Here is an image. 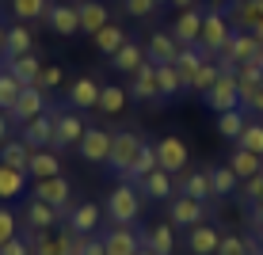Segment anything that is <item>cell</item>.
<instances>
[{
  "mask_svg": "<svg viewBox=\"0 0 263 255\" xmlns=\"http://www.w3.org/2000/svg\"><path fill=\"white\" fill-rule=\"evenodd\" d=\"M233 19H229V12H217V8H210V12L202 15V34H198V42L195 46L206 53L210 61H217V53H221V46L233 38Z\"/></svg>",
  "mask_w": 263,
  "mask_h": 255,
  "instance_id": "1",
  "label": "cell"
},
{
  "mask_svg": "<svg viewBox=\"0 0 263 255\" xmlns=\"http://www.w3.org/2000/svg\"><path fill=\"white\" fill-rule=\"evenodd\" d=\"M103 213L111 217L115 225H134L138 221V213H141V190L126 179V183H119L107 194V206H103Z\"/></svg>",
  "mask_w": 263,
  "mask_h": 255,
  "instance_id": "2",
  "label": "cell"
},
{
  "mask_svg": "<svg viewBox=\"0 0 263 255\" xmlns=\"http://www.w3.org/2000/svg\"><path fill=\"white\" fill-rule=\"evenodd\" d=\"M141 145L145 138H138L134 130H119L115 133V141H111V156H107V168L115 171V175H130V168H134V160H138V152H141Z\"/></svg>",
  "mask_w": 263,
  "mask_h": 255,
  "instance_id": "3",
  "label": "cell"
},
{
  "mask_svg": "<svg viewBox=\"0 0 263 255\" xmlns=\"http://www.w3.org/2000/svg\"><path fill=\"white\" fill-rule=\"evenodd\" d=\"M259 50H263V42H259L252 31H233V38L221 46V53H217V65H221L225 72H233V69L240 65V61L256 57Z\"/></svg>",
  "mask_w": 263,
  "mask_h": 255,
  "instance_id": "4",
  "label": "cell"
},
{
  "mask_svg": "<svg viewBox=\"0 0 263 255\" xmlns=\"http://www.w3.org/2000/svg\"><path fill=\"white\" fill-rule=\"evenodd\" d=\"M202 99H206V107H210L214 114L237 111V107H240V80H237V72H225V69H221L217 84H214V88H210V92H206Z\"/></svg>",
  "mask_w": 263,
  "mask_h": 255,
  "instance_id": "5",
  "label": "cell"
},
{
  "mask_svg": "<svg viewBox=\"0 0 263 255\" xmlns=\"http://www.w3.org/2000/svg\"><path fill=\"white\" fill-rule=\"evenodd\" d=\"M31 194L34 198H42V202H50L53 209H61V217H69L72 209V187H69V179L65 175H53V179H39V183L31 187Z\"/></svg>",
  "mask_w": 263,
  "mask_h": 255,
  "instance_id": "6",
  "label": "cell"
},
{
  "mask_svg": "<svg viewBox=\"0 0 263 255\" xmlns=\"http://www.w3.org/2000/svg\"><path fill=\"white\" fill-rule=\"evenodd\" d=\"M84 130H88V126L84 122H80V114L77 111H72V107H69V111H53V149H77V145H80V138H84Z\"/></svg>",
  "mask_w": 263,
  "mask_h": 255,
  "instance_id": "7",
  "label": "cell"
},
{
  "mask_svg": "<svg viewBox=\"0 0 263 255\" xmlns=\"http://www.w3.org/2000/svg\"><path fill=\"white\" fill-rule=\"evenodd\" d=\"M31 255H72V244H77V232L72 229H42V232H31Z\"/></svg>",
  "mask_w": 263,
  "mask_h": 255,
  "instance_id": "8",
  "label": "cell"
},
{
  "mask_svg": "<svg viewBox=\"0 0 263 255\" xmlns=\"http://www.w3.org/2000/svg\"><path fill=\"white\" fill-rule=\"evenodd\" d=\"M111 141H115V133H107L103 126H88L84 130V138H80V160H88V164H107V156H111Z\"/></svg>",
  "mask_w": 263,
  "mask_h": 255,
  "instance_id": "9",
  "label": "cell"
},
{
  "mask_svg": "<svg viewBox=\"0 0 263 255\" xmlns=\"http://www.w3.org/2000/svg\"><path fill=\"white\" fill-rule=\"evenodd\" d=\"M168 217H172V225H179V229H195V225L206 221V202L176 194V198H168Z\"/></svg>",
  "mask_w": 263,
  "mask_h": 255,
  "instance_id": "10",
  "label": "cell"
},
{
  "mask_svg": "<svg viewBox=\"0 0 263 255\" xmlns=\"http://www.w3.org/2000/svg\"><path fill=\"white\" fill-rule=\"evenodd\" d=\"M130 99H138V103H149V99H160V84H157V65H153L149 57L141 61L138 69L130 72Z\"/></svg>",
  "mask_w": 263,
  "mask_h": 255,
  "instance_id": "11",
  "label": "cell"
},
{
  "mask_svg": "<svg viewBox=\"0 0 263 255\" xmlns=\"http://www.w3.org/2000/svg\"><path fill=\"white\" fill-rule=\"evenodd\" d=\"M42 111H46V92L31 84V88L20 92V99H15V107L8 111V118H12L15 126H23V122H31V118H39Z\"/></svg>",
  "mask_w": 263,
  "mask_h": 255,
  "instance_id": "12",
  "label": "cell"
},
{
  "mask_svg": "<svg viewBox=\"0 0 263 255\" xmlns=\"http://www.w3.org/2000/svg\"><path fill=\"white\" fill-rule=\"evenodd\" d=\"M42 23H46L53 34L69 38V34L80 31V12H77V4H50L46 15H42Z\"/></svg>",
  "mask_w": 263,
  "mask_h": 255,
  "instance_id": "13",
  "label": "cell"
},
{
  "mask_svg": "<svg viewBox=\"0 0 263 255\" xmlns=\"http://www.w3.org/2000/svg\"><path fill=\"white\" fill-rule=\"evenodd\" d=\"M157 156H160V168L172 171V175H179V171L187 168V160H191V152H187V145L179 138H172V133H164V138L157 141Z\"/></svg>",
  "mask_w": 263,
  "mask_h": 255,
  "instance_id": "14",
  "label": "cell"
},
{
  "mask_svg": "<svg viewBox=\"0 0 263 255\" xmlns=\"http://www.w3.org/2000/svg\"><path fill=\"white\" fill-rule=\"evenodd\" d=\"M145 57L153 61V65H176L179 57V42L172 31H157L149 34V42H145Z\"/></svg>",
  "mask_w": 263,
  "mask_h": 255,
  "instance_id": "15",
  "label": "cell"
},
{
  "mask_svg": "<svg viewBox=\"0 0 263 255\" xmlns=\"http://www.w3.org/2000/svg\"><path fill=\"white\" fill-rule=\"evenodd\" d=\"M20 138L31 145V149H53V111H42L39 118L23 122Z\"/></svg>",
  "mask_w": 263,
  "mask_h": 255,
  "instance_id": "16",
  "label": "cell"
},
{
  "mask_svg": "<svg viewBox=\"0 0 263 255\" xmlns=\"http://www.w3.org/2000/svg\"><path fill=\"white\" fill-rule=\"evenodd\" d=\"M23 221L31 225L34 232H42V229H53V225L61 221V209H53L50 202H42V198L27 194V202H23Z\"/></svg>",
  "mask_w": 263,
  "mask_h": 255,
  "instance_id": "17",
  "label": "cell"
},
{
  "mask_svg": "<svg viewBox=\"0 0 263 255\" xmlns=\"http://www.w3.org/2000/svg\"><path fill=\"white\" fill-rule=\"evenodd\" d=\"M103 244H107V255H138L141 251V236L134 232V225H115L103 236Z\"/></svg>",
  "mask_w": 263,
  "mask_h": 255,
  "instance_id": "18",
  "label": "cell"
},
{
  "mask_svg": "<svg viewBox=\"0 0 263 255\" xmlns=\"http://www.w3.org/2000/svg\"><path fill=\"white\" fill-rule=\"evenodd\" d=\"M134 187H141V198H149V202H168L172 190H176V183H172V171H164V168L149 171V175H145L141 183H134Z\"/></svg>",
  "mask_w": 263,
  "mask_h": 255,
  "instance_id": "19",
  "label": "cell"
},
{
  "mask_svg": "<svg viewBox=\"0 0 263 255\" xmlns=\"http://www.w3.org/2000/svg\"><path fill=\"white\" fill-rule=\"evenodd\" d=\"M77 12H80V34H96L111 23V12H107L103 0H80Z\"/></svg>",
  "mask_w": 263,
  "mask_h": 255,
  "instance_id": "20",
  "label": "cell"
},
{
  "mask_svg": "<svg viewBox=\"0 0 263 255\" xmlns=\"http://www.w3.org/2000/svg\"><path fill=\"white\" fill-rule=\"evenodd\" d=\"M187 248H191V255H217L221 232L202 221V225H195V229H187Z\"/></svg>",
  "mask_w": 263,
  "mask_h": 255,
  "instance_id": "21",
  "label": "cell"
},
{
  "mask_svg": "<svg viewBox=\"0 0 263 255\" xmlns=\"http://www.w3.org/2000/svg\"><path fill=\"white\" fill-rule=\"evenodd\" d=\"M99 221H103V209H99L96 202H80V206L69 213V229L77 232V236H96Z\"/></svg>",
  "mask_w": 263,
  "mask_h": 255,
  "instance_id": "22",
  "label": "cell"
},
{
  "mask_svg": "<svg viewBox=\"0 0 263 255\" xmlns=\"http://www.w3.org/2000/svg\"><path fill=\"white\" fill-rule=\"evenodd\" d=\"M172 34H176L179 46H195L198 34H202V12H195V8L179 12V15H176V23H172Z\"/></svg>",
  "mask_w": 263,
  "mask_h": 255,
  "instance_id": "23",
  "label": "cell"
},
{
  "mask_svg": "<svg viewBox=\"0 0 263 255\" xmlns=\"http://www.w3.org/2000/svg\"><path fill=\"white\" fill-rule=\"evenodd\" d=\"M99 88H103V84H96L92 76H77L69 84V107H77V111H92V107L99 103Z\"/></svg>",
  "mask_w": 263,
  "mask_h": 255,
  "instance_id": "24",
  "label": "cell"
},
{
  "mask_svg": "<svg viewBox=\"0 0 263 255\" xmlns=\"http://www.w3.org/2000/svg\"><path fill=\"white\" fill-rule=\"evenodd\" d=\"M23 53H34V34L27 23H15V27H8V38H4V61L23 57Z\"/></svg>",
  "mask_w": 263,
  "mask_h": 255,
  "instance_id": "25",
  "label": "cell"
},
{
  "mask_svg": "<svg viewBox=\"0 0 263 255\" xmlns=\"http://www.w3.org/2000/svg\"><path fill=\"white\" fill-rule=\"evenodd\" d=\"M27 175H31L34 183H39V179H53V175H61V156H58V149H34Z\"/></svg>",
  "mask_w": 263,
  "mask_h": 255,
  "instance_id": "26",
  "label": "cell"
},
{
  "mask_svg": "<svg viewBox=\"0 0 263 255\" xmlns=\"http://www.w3.org/2000/svg\"><path fill=\"white\" fill-rule=\"evenodd\" d=\"M31 156H34V149H31V145H27L23 138H20V141L8 138L4 145H0V164H8V168L27 171V168H31Z\"/></svg>",
  "mask_w": 263,
  "mask_h": 255,
  "instance_id": "27",
  "label": "cell"
},
{
  "mask_svg": "<svg viewBox=\"0 0 263 255\" xmlns=\"http://www.w3.org/2000/svg\"><path fill=\"white\" fill-rule=\"evenodd\" d=\"M179 194L198 198V202H210L214 198V183H210V171H187L179 179Z\"/></svg>",
  "mask_w": 263,
  "mask_h": 255,
  "instance_id": "28",
  "label": "cell"
},
{
  "mask_svg": "<svg viewBox=\"0 0 263 255\" xmlns=\"http://www.w3.org/2000/svg\"><path fill=\"white\" fill-rule=\"evenodd\" d=\"M229 168L237 171V179L244 183V179H252V175H259V171H263V156L237 145V149H233V156H229Z\"/></svg>",
  "mask_w": 263,
  "mask_h": 255,
  "instance_id": "29",
  "label": "cell"
},
{
  "mask_svg": "<svg viewBox=\"0 0 263 255\" xmlns=\"http://www.w3.org/2000/svg\"><path fill=\"white\" fill-rule=\"evenodd\" d=\"M92 42H96V50L103 53V57H115V53H119L130 38H126V31H122L119 23H107L103 31H96V34H92Z\"/></svg>",
  "mask_w": 263,
  "mask_h": 255,
  "instance_id": "30",
  "label": "cell"
},
{
  "mask_svg": "<svg viewBox=\"0 0 263 255\" xmlns=\"http://www.w3.org/2000/svg\"><path fill=\"white\" fill-rule=\"evenodd\" d=\"M206 53L198 50V46H179V57H176V69H179V76H183V84L191 88V80H195V72L206 65Z\"/></svg>",
  "mask_w": 263,
  "mask_h": 255,
  "instance_id": "31",
  "label": "cell"
},
{
  "mask_svg": "<svg viewBox=\"0 0 263 255\" xmlns=\"http://www.w3.org/2000/svg\"><path fill=\"white\" fill-rule=\"evenodd\" d=\"M23 190H27V171L0 164V202H12V198H20Z\"/></svg>",
  "mask_w": 263,
  "mask_h": 255,
  "instance_id": "32",
  "label": "cell"
},
{
  "mask_svg": "<svg viewBox=\"0 0 263 255\" xmlns=\"http://www.w3.org/2000/svg\"><path fill=\"white\" fill-rule=\"evenodd\" d=\"M229 19L237 31H252L256 23H263V0H237V12Z\"/></svg>",
  "mask_w": 263,
  "mask_h": 255,
  "instance_id": "33",
  "label": "cell"
},
{
  "mask_svg": "<svg viewBox=\"0 0 263 255\" xmlns=\"http://www.w3.org/2000/svg\"><path fill=\"white\" fill-rule=\"evenodd\" d=\"M4 69L12 72V76L20 80L23 88H31V84H34V76H39V69H42V61L34 57V53H23V57H12Z\"/></svg>",
  "mask_w": 263,
  "mask_h": 255,
  "instance_id": "34",
  "label": "cell"
},
{
  "mask_svg": "<svg viewBox=\"0 0 263 255\" xmlns=\"http://www.w3.org/2000/svg\"><path fill=\"white\" fill-rule=\"evenodd\" d=\"M141 244H145L153 255H172V244H176V236H172V225H153V229H145Z\"/></svg>",
  "mask_w": 263,
  "mask_h": 255,
  "instance_id": "35",
  "label": "cell"
},
{
  "mask_svg": "<svg viewBox=\"0 0 263 255\" xmlns=\"http://www.w3.org/2000/svg\"><path fill=\"white\" fill-rule=\"evenodd\" d=\"M157 168H160L157 145H149V141H145V145H141V152H138V160H134V168H130V175H126V179H130V183H141V179L149 175V171H157Z\"/></svg>",
  "mask_w": 263,
  "mask_h": 255,
  "instance_id": "36",
  "label": "cell"
},
{
  "mask_svg": "<svg viewBox=\"0 0 263 255\" xmlns=\"http://www.w3.org/2000/svg\"><path fill=\"white\" fill-rule=\"evenodd\" d=\"M244 126H248V111H244V107L217 114V133H221V138H229V141H240Z\"/></svg>",
  "mask_w": 263,
  "mask_h": 255,
  "instance_id": "37",
  "label": "cell"
},
{
  "mask_svg": "<svg viewBox=\"0 0 263 255\" xmlns=\"http://www.w3.org/2000/svg\"><path fill=\"white\" fill-rule=\"evenodd\" d=\"M126 99H130V92L119 84H103L99 88V103H96V111H103V114H119L122 107H126Z\"/></svg>",
  "mask_w": 263,
  "mask_h": 255,
  "instance_id": "38",
  "label": "cell"
},
{
  "mask_svg": "<svg viewBox=\"0 0 263 255\" xmlns=\"http://www.w3.org/2000/svg\"><path fill=\"white\" fill-rule=\"evenodd\" d=\"M157 84H160V99H176L187 88L176 65H157Z\"/></svg>",
  "mask_w": 263,
  "mask_h": 255,
  "instance_id": "39",
  "label": "cell"
},
{
  "mask_svg": "<svg viewBox=\"0 0 263 255\" xmlns=\"http://www.w3.org/2000/svg\"><path fill=\"white\" fill-rule=\"evenodd\" d=\"M210 183H214V194L225 198V194H233V190L240 187V179H237V171H233L229 164H217V168H210Z\"/></svg>",
  "mask_w": 263,
  "mask_h": 255,
  "instance_id": "40",
  "label": "cell"
},
{
  "mask_svg": "<svg viewBox=\"0 0 263 255\" xmlns=\"http://www.w3.org/2000/svg\"><path fill=\"white\" fill-rule=\"evenodd\" d=\"M141 61H145V50H141L138 42L130 38V42H126V46H122V50L111 57V69H119V72H134V69L141 65Z\"/></svg>",
  "mask_w": 263,
  "mask_h": 255,
  "instance_id": "41",
  "label": "cell"
},
{
  "mask_svg": "<svg viewBox=\"0 0 263 255\" xmlns=\"http://www.w3.org/2000/svg\"><path fill=\"white\" fill-rule=\"evenodd\" d=\"M50 8V0H12V15L15 23H31V19H42Z\"/></svg>",
  "mask_w": 263,
  "mask_h": 255,
  "instance_id": "42",
  "label": "cell"
},
{
  "mask_svg": "<svg viewBox=\"0 0 263 255\" xmlns=\"http://www.w3.org/2000/svg\"><path fill=\"white\" fill-rule=\"evenodd\" d=\"M240 107L252 114H263V80H240Z\"/></svg>",
  "mask_w": 263,
  "mask_h": 255,
  "instance_id": "43",
  "label": "cell"
},
{
  "mask_svg": "<svg viewBox=\"0 0 263 255\" xmlns=\"http://www.w3.org/2000/svg\"><path fill=\"white\" fill-rule=\"evenodd\" d=\"M20 92H23V84L8 69H0V111H12L15 99H20Z\"/></svg>",
  "mask_w": 263,
  "mask_h": 255,
  "instance_id": "44",
  "label": "cell"
},
{
  "mask_svg": "<svg viewBox=\"0 0 263 255\" xmlns=\"http://www.w3.org/2000/svg\"><path fill=\"white\" fill-rule=\"evenodd\" d=\"M217 255H259V240H244V236H221Z\"/></svg>",
  "mask_w": 263,
  "mask_h": 255,
  "instance_id": "45",
  "label": "cell"
},
{
  "mask_svg": "<svg viewBox=\"0 0 263 255\" xmlns=\"http://www.w3.org/2000/svg\"><path fill=\"white\" fill-rule=\"evenodd\" d=\"M217 76H221V65H217V61H206V65L195 72V80H191V92L206 95V92H210V88L217 84Z\"/></svg>",
  "mask_w": 263,
  "mask_h": 255,
  "instance_id": "46",
  "label": "cell"
},
{
  "mask_svg": "<svg viewBox=\"0 0 263 255\" xmlns=\"http://www.w3.org/2000/svg\"><path fill=\"white\" fill-rule=\"evenodd\" d=\"M237 194H240V202H244V206L263 202V171H259V175H252V179H244V183L237 187Z\"/></svg>",
  "mask_w": 263,
  "mask_h": 255,
  "instance_id": "47",
  "label": "cell"
},
{
  "mask_svg": "<svg viewBox=\"0 0 263 255\" xmlns=\"http://www.w3.org/2000/svg\"><path fill=\"white\" fill-rule=\"evenodd\" d=\"M12 236H20V213L8 206H0V248H4Z\"/></svg>",
  "mask_w": 263,
  "mask_h": 255,
  "instance_id": "48",
  "label": "cell"
},
{
  "mask_svg": "<svg viewBox=\"0 0 263 255\" xmlns=\"http://www.w3.org/2000/svg\"><path fill=\"white\" fill-rule=\"evenodd\" d=\"M237 145H240V149H252V152H259V156H263V122H248Z\"/></svg>",
  "mask_w": 263,
  "mask_h": 255,
  "instance_id": "49",
  "label": "cell"
},
{
  "mask_svg": "<svg viewBox=\"0 0 263 255\" xmlns=\"http://www.w3.org/2000/svg\"><path fill=\"white\" fill-rule=\"evenodd\" d=\"M72 255H107V244H103V236H77Z\"/></svg>",
  "mask_w": 263,
  "mask_h": 255,
  "instance_id": "50",
  "label": "cell"
},
{
  "mask_svg": "<svg viewBox=\"0 0 263 255\" xmlns=\"http://www.w3.org/2000/svg\"><path fill=\"white\" fill-rule=\"evenodd\" d=\"M58 84H61V65H42L39 76H34V88H42V92H53Z\"/></svg>",
  "mask_w": 263,
  "mask_h": 255,
  "instance_id": "51",
  "label": "cell"
},
{
  "mask_svg": "<svg viewBox=\"0 0 263 255\" xmlns=\"http://www.w3.org/2000/svg\"><path fill=\"white\" fill-rule=\"evenodd\" d=\"M157 4H160V0H122V8L134 15V19H145V15H153V12H157Z\"/></svg>",
  "mask_w": 263,
  "mask_h": 255,
  "instance_id": "52",
  "label": "cell"
},
{
  "mask_svg": "<svg viewBox=\"0 0 263 255\" xmlns=\"http://www.w3.org/2000/svg\"><path fill=\"white\" fill-rule=\"evenodd\" d=\"M0 255H31V240H23V236H12V240L0 248Z\"/></svg>",
  "mask_w": 263,
  "mask_h": 255,
  "instance_id": "53",
  "label": "cell"
},
{
  "mask_svg": "<svg viewBox=\"0 0 263 255\" xmlns=\"http://www.w3.org/2000/svg\"><path fill=\"white\" fill-rule=\"evenodd\" d=\"M248 221H252V232H256V240H263V202L248 206Z\"/></svg>",
  "mask_w": 263,
  "mask_h": 255,
  "instance_id": "54",
  "label": "cell"
},
{
  "mask_svg": "<svg viewBox=\"0 0 263 255\" xmlns=\"http://www.w3.org/2000/svg\"><path fill=\"white\" fill-rule=\"evenodd\" d=\"M8 138H12V118H8V111H0V145Z\"/></svg>",
  "mask_w": 263,
  "mask_h": 255,
  "instance_id": "55",
  "label": "cell"
},
{
  "mask_svg": "<svg viewBox=\"0 0 263 255\" xmlns=\"http://www.w3.org/2000/svg\"><path fill=\"white\" fill-rule=\"evenodd\" d=\"M172 4H176V8H179V12H187V8H195V4H198V0H172Z\"/></svg>",
  "mask_w": 263,
  "mask_h": 255,
  "instance_id": "56",
  "label": "cell"
},
{
  "mask_svg": "<svg viewBox=\"0 0 263 255\" xmlns=\"http://www.w3.org/2000/svg\"><path fill=\"white\" fill-rule=\"evenodd\" d=\"M4 38H8V27H0V57H4Z\"/></svg>",
  "mask_w": 263,
  "mask_h": 255,
  "instance_id": "57",
  "label": "cell"
},
{
  "mask_svg": "<svg viewBox=\"0 0 263 255\" xmlns=\"http://www.w3.org/2000/svg\"><path fill=\"white\" fill-rule=\"evenodd\" d=\"M225 4H229V0H210V8H217V12H225Z\"/></svg>",
  "mask_w": 263,
  "mask_h": 255,
  "instance_id": "58",
  "label": "cell"
},
{
  "mask_svg": "<svg viewBox=\"0 0 263 255\" xmlns=\"http://www.w3.org/2000/svg\"><path fill=\"white\" fill-rule=\"evenodd\" d=\"M252 34H256V38L263 42V23H256V27H252Z\"/></svg>",
  "mask_w": 263,
  "mask_h": 255,
  "instance_id": "59",
  "label": "cell"
},
{
  "mask_svg": "<svg viewBox=\"0 0 263 255\" xmlns=\"http://www.w3.org/2000/svg\"><path fill=\"white\" fill-rule=\"evenodd\" d=\"M138 255H153V251H149V248H145V244H141V251H138Z\"/></svg>",
  "mask_w": 263,
  "mask_h": 255,
  "instance_id": "60",
  "label": "cell"
},
{
  "mask_svg": "<svg viewBox=\"0 0 263 255\" xmlns=\"http://www.w3.org/2000/svg\"><path fill=\"white\" fill-rule=\"evenodd\" d=\"M259 255H263V240H259Z\"/></svg>",
  "mask_w": 263,
  "mask_h": 255,
  "instance_id": "61",
  "label": "cell"
},
{
  "mask_svg": "<svg viewBox=\"0 0 263 255\" xmlns=\"http://www.w3.org/2000/svg\"><path fill=\"white\" fill-rule=\"evenodd\" d=\"M160 4H172V0H160Z\"/></svg>",
  "mask_w": 263,
  "mask_h": 255,
  "instance_id": "62",
  "label": "cell"
},
{
  "mask_svg": "<svg viewBox=\"0 0 263 255\" xmlns=\"http://www.w3.org/2000/svg\"><path fill=\"white\" fill-rule=\"evenodd\" d=\"M72 4H80V0H72Z\"/></svg>",
  "mask_w": 263,
  "mask_h": 255,
  "instance_id": "63",
  "label": "cell"
}]
</instances>
